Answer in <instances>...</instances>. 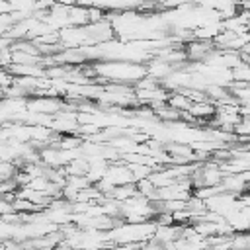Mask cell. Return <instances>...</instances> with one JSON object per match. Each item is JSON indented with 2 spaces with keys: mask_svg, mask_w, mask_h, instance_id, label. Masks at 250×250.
I'll use <instances>...</instances> for the list:
<instances>
[{
  "mask_svg": "<svg viewBox=\"0 0 250 250\" xmlns=\"http://www.w3.org/2000/svg\"><path fill=\"white\" fill-rule=\"evenodd\" d=\"M215 49L213 41H203V39H191L184 45L186 51V59L188 62H203Z\"/></svg>",
  "mask_w": 250,
  "mask_h": 250,
  "instance_id": "6da1fadb",
  "label": "cell"
},
{
  "mask_svg": "<svg viewBox=\"0 0 250 250\" xmlns=\"http://www.w3.org/2000/svg\"><path fill=\"white\" fill-rule=\"evenodd\" d=\"M199 123H207L213 115H215V104L209 102V100H203V102H193L191 107L188 109Z\"/></svg>",
  "mask_w": 250,
  "mask_h": 250,
  "instance_id": "7a4b0ae2",
  "label": "cell"
},
{
  "mask_svg": "<svg viewBox=\"0 0 250 250\" xmlns=\"http://www.w3.org/2000/svg\"><path fill=\"white\" fill-rule=\"evenodd\" d=\"M166 104L170 105V107H174V109H178L180 113L182 111H188L189 107H191V100L182 92V90H174V92H170L168 94V100H166Z\"/></svg>",
  "mask_w": 250,
  "mask_h": 250,
  "instance_id": "3957f363",
  "label": "cell"
},
{
  "mask_svg": "<svg viewBox=\"0 0 250 250\" xmlns=\"http://www.w3.org/2000/svg\"><path fill=\"white\" fill-rule=\"evenodd\" d=\"M14 74L8 70V68H0V92H4L8 86H12L14 84Z\"/></svg>",
  "mask_w": 250,
  "mask_h": 250,
  "instance_id": "277c9868",
  "label": "cell"
},
{
  "mask_svg": "<svg viewBox=\"0 0 250 250\" xmlns=\"http://www.w3.org/2000/svg\"><path fill=\"white\" fill-rule=\"evenodd\" d=\"M141 250H164V244H162V242H158L154 236H150L148 240L141 242Z\"/></svg>",
  "mask_w": 250,
  "mask_h": 250,
  "instance_id": "5b68a950",
  "label": "cell"
},
{
  "mask_svg": "<svg viewBox=\"0 0 250 250\" xmlns=\"http://www.w3.org/2000/svg\"><path fill=\"white\" fill-rule=\"evenodd\" d=\"M10 12H12L10 0H0V16H2V14H10Z\"/></svg>",
  "mask_w": 250,
  "mask_h": 250,
  "instance_id": "8992f818",
  "label": "cell"
},
{
  "mask_svg": "<svg viewBox=\"0 0 250 250\" xmlns=\"http://www.w3.org/2000/svg\"><path fill=\"white\" fill-rule=\"evenodd\" d=\"M53 4H59V6H74L76 0H51Z\"/></svg>",
  "mask_w": 250,
  "mask_h": 250,
  "instance_id": "52a82bcc",
  "label": "cell"
}]
</instances>
